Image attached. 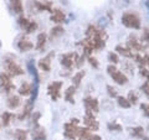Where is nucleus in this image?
Wrapping results in <instances>:
<instances>
[{
  "label": "nucleus",
  "mask_w": 149,
  "mask_h": 140,
  "mask_svg": "<svg viewBox=\"0 0 149 140\" xmlns=\"http://www.w3.org/2000/svg\"><path fill=\"white\" fill-rule=\"evenodd\" d=\"M4 66H5V69L8 71V74L9 76H13V77H16V76H21L24 74V69L20 66L19 63L15 62L14 58H4Z\"/></svg>",
  "instance_id": "f257e3e1"
},
{
  "label": "nucleus",
  "mask_w": 149,
  "mask_h": 140,
  "mask_svg": "<svg viewBox=\"0 0 149 140\" xmlns=\"http://www.w3.org/2000/svg\"><path fill=\"white\" fill-rule=\"evenodd\" d=\"M122 24L127 27H130V29H141V20L139 17L136 15V14L132 12H125L122 16Z\"/></svg>",
  "instance_id": "f03ea898"
},
{
  "label": "nucleus",
  "mask_w": 149,
  "mask_h": 140,
  "mask_svg": "<svg viewBox=\"0 0 149 140\" xmlns=\"http://www.w3.org/2000/svg\"><path fill=\"white\" fill-rule=\"evenodd\" d=\"M108 73L111 74V77L113 78V81L116 82V83H118V85H120V86H123V85H125V83H128V78H127V76H125L124 73H122L120 71H118L117 68H116L113 64H111V66H108Z\"/></svg>",
  "instance_id": "7ed1b4c3"
},
{
  "label": "nucleus",
  "mask_w": 149,
  "mask_h": 140,
  "mask_svg": "<svg viewBox=\"0 0 149 140\" xmlns=\"http://www.w3.org/2000/svg\"><path fill=\"white\" fill-rule=\"evenodd\" d=\"M0 88L4 93H10L15 89V85L11 82V78L8 73H0Z\"/></svg>",
  "instance_id": "20e7f679"
},
{
  "label": "nucleus",
  "mask_w": 149,
  "mask_h": 140,
  "mask_svg": "<svg viewBox=\"0 0 149 140\" xmlns=\"http://www.w3.org/2000/svg\"><path fill=\"white\" fill-rule=\"evenodd\" d=\"M60 61H61V64L63 67L66 68H71L74 63L77 61V55L72 52V53H65L61 56V58H60Z\"/></svg>",
  "instance_id": "39448f33"
},
{
  "label": "nucleus",
  "mask_w": 149,
  "mask_h": 140,
  "mask_svg": "<svg viewBox=\"0 0 149 140\" xmlns=\"http://www.w3.org/2000/svg\"><path fill=\"white\" fill-rule=\"evenodd\" d=\"M80 133V128H77V124L73 123H67L65 125V137L68 139H74L78 137Z\"/></svg>",
  "instance_id": "423d86ee"
},
{
  "label": "nucleus",
  "mask_w": 149,
  "mask_h": 140,
  "mask_svg": "<svg viewBox=\"0 0 149 140\" xmlns=\"http://www.w3.org/2000/svg\"><path fill=\"white\" fill-rule=\"evenodd\" d=\"M61 87H62V83L61 82H52L47 88V92L50 97L52 98L54 100H57L60 98V91H61Z\"/></svg>",
  "instance_id": "0eeeda50"
},
{
  "label": "nucleus",
  "mask_w": 149,
  "mask_h": 140,
  "mask_svg": "<svg viewBox=\"0 0 149 140\" xmlns=\"http://www.w3.org/2000/svg\"><path fill=\"white\" fill-rule=\"evenodd\" d=\"M83 103L86 105L87 112H90V113H97V112H98V102H97V99H95V98L87 97L83 99Z\"/></svg>",
  "instance_id": "6e6552de"
},
{
  "label": "nucleus",
  "mask_w": 149,
  "mask_h": 140,
  "mask_svg": "<svg viewBox=\"0 0 149 140\" xmlns=\"http://www.w3.org/2000/svg\"><path fill=\"white\" fill-rule=\"evenodd\" d=\"M31 137L34 140H46V132L42 127H40V125L36 123L31 132Z\"/></svg>",
  "instance_id": "1a4fd4ad"
},
{
  "label": "nucleus",
  "mask_w": 149,
  "mask_h": 140,
  "mask_svg": "<svg viewBox=\"0 0 149 140\" xmlns=\"http://www.w3.org/2000/svg\"><path fill=\"white\" fill-rule=\"evenodd\" d=\"M85 124L87 125V128L90 130H97L98 129V122L95 119V114L87 112V115L85 116Z\"/></svg>",
  "instance_id": "9d476101"
},
{
  "label": "nucleus",
  "mask_w": 149,
  "mask_h": 140,
  "mask_svg": "<svg viewBox=\"0 0 149 140\" xmlns=\"http://www.w3.org/2000/svg\"><path fill=\"white\" fill-rule=\"evenodd\" d=\"M32 4H34V6L37 11H51L52 12V3L51 1H47V0H45V1H34L32 0Z\"/></svg>",
  "instance_id": "9b49d317"
},
{
  "label": "nucleus",
  "mask_w": 149,
  "mask_h": 140,
  "mask_svg": "<svg viewBox=\"0 0 149 140\" xmlns=\"http://www.w3.org/2000/svg\"><path fill=\"white\" fill-rule=\"evenodd\" d=\"M52 56H54V52H51V53H49L47 56H46V57L41 58L39 61V67L42 69V71L49 72L51 69V58H52Z\"/></svg>",
  "instance_id": "f8f14e48"
},
{
  "label": "nucleus",
  "mask_w": 149,
  "mask_h": 140,
  "mask_svg": "<svg viewBox=\"0 0 149 140\" xmlns=\"http://www.w3.org/2000/svg\"><path fill=\"white\" fill-rule=\"evenodd\" d=\"M66 20V15H65V12L58 10V9H56V10L52 11V15H51V21H54L55 24H61Z\"/></svg>",
  "instance_id": "ddd939ff"
},
{
  "label": "nucleus",
  "mask_w": 149,
  "mask_h": 140,
  "mask_svg": "<svg viewBox=\"0 0 149 140\" xmlns=\"http://www.w3.org/2000/svg\"><path fill=\"white\" fill-rule=\"evenodd\" d=\"M17 47H19V50H20L21 52H26V51H30L31 49H34V45H32V42L30 40L22 37V39L17 42Z\"/></svg>",
  "instance_id": "4468645a"
},
{
  "label": "nucleus",
  "mask_w": 149,
  "mask_h": 140,
  "mask_svg": "<svg viewBox=\"0 0 149 140\" xmlns=\"http://www.w3.org/2000/svg\"><path fill=\"white\" fill-rule=\"evenodd\" d=\"M128 45H129V49L130 50H134V51H142L144 50V45L141 44V41H138L136 37H130L129 41H128Z\"/></svg>",
  "instance_id": "2eb2a0df"
},
{
  "label": "nucleus",
  "mask_w": 149,
  "mask_h": 140,
  "mask_svg": "<svg viewBox=\"0 0 149 140\" xmlns=\"http://www.w3.org/2000/svg\"><path fill=\"white\" fill-rule=\"evenodd\" d=\"M9 1H10V5H11V9H13L14 12L22 14V11H24V6H22L21 0H9Z\"/></svg>",
  "instance_id": "dca6fc26"
},
{
  "label": "nucleus",
  "mask_w": 149,
  "mask_h": 140,
  "mask_svg": "<svg viewBox=\"0 0 149 140\" xmlns=\"http://www.w3.org/2000/svg\"><path fill=\"white\" fill-rule=\"evenodd\" d=\"M32 89H34V88H32V86L30 83L25 82V83H22L20 88H19V93H20L21 96H30L32 93Z\"/></svg>",
  "instance_id": "f3484780"
},
{
  "label": "nucleus",
  "mask_w": 149,
  "mask_h": 140,
  "mask_svg": "<svg viewBox=\"0 0 149 140\" xmlns=\"http://www.w3.org/2000/svg\"><path fill=\"white\" fill-rule=\"evenodd\" d=\"M20 103H21L20 97H17V96H11V97H9V99H8V107L10 109L17 108V107L20 105Z\"/></svg>",
  "instance_id": "a211bd4d"
},
{
  "label": "nucleus",
  "mask_w": 149,
  "mask_h": 140,
  "mask_svg": "<svg viewBox=\"0 0 149 140\" xmlns=\"http://www.w3.org/2000/svg\"><path fill=\"white\" fill-rule=\"evenodd\" d=\"M116 51H118V53L124 56V57H134L132 50H130L129 47H124V46H120L119 45V46L116 47Z\"/></svg>",
  "instance_id": "6ab92c4d"
},
{
  "label": "nucleus",
  "mask_w": 149,
  "mask_h": 140,
  "mask_svg": "<svg viewBox=\"0 0 149 140\" xmlns=\"http://www.w3.org/2000/svg\"><path fill=\"white\" fill-rule=\"evenodd\" d=\"M46 35L44 34V32H41V34L37 35V41H36V45H35V47L37 50H42L45 47V45H46Z\"/></svg>",
  "instance_id": "aec40b11"
},
{
  "label": "nucleus",
  "mask_w": 149,
  "mask_h": 140,
  "mask_svg": "<svg viewBox=\"0 0 149 140\" xmlns=\"http://www.w3.org/2000/svg\"><path fill=\"white\" fill-rule=\"evenodd\" d=\"M32 103H34V102H31V100H30L29 103H27V104L25 105L24 110H22V113L17 116V118L20 119V120H24V118H26V116H29V115H30L31 110H32Z\"/></svg>",
  "instance_id": "412c9836"
},
{
  "label": "nucleus",
  "mask_w": 149,
  "mask_h": 140,
  "mask_svg": "<svg viewBox=\"0 0 149 140\" xmlns=\"http://www.w3.org/2000/svg\"><path fill=\"white\" fill-rule=\"evenodd\" d=\"M74 91H76V87L74 86H71V87H68L67 88V91L65 92V99H66L67 102H70V103H73V93H74Z\"/></svg>",
  "instance_id": "4be33fe9"
},
{
  "label": "nucleus",
  "mask_w": 149,
  "mask_h": 140,
  "mask_svg": "<svg viewBox=\"0 0 149 140\" xmlns=\"http://www.w3.org/2000/svg\"><path fill=\"white\" fill-rule=\"evenodd\" d=\"M63 32H65V30H63V27H61V26H55V27H52V29H51V32H50L51 39H54V37L56 39V37L61 36Z\"/></svg>",
  "instance_id": "5701e85b"
},
{
  "label": "nucleus",
  "mask_w": 149,
  "mask_h": 140,
  "mask_svg": "<svg viewBox=\"0 0 149 140\" xmlns=\"http://www.w3.org/2000/svg\"><path fill=\"white\" fill-rule=\"evenodd\" d=\"M14 118V115L10 113V112H4L1 114V120H3V125L4 127H8L10 124V119Z\"/></svg>",
  "instance_id": "b1692460"
},
{
  "label": "nucleus",
  "mask_w": 149,
  "mask_h": 140,
  "mask_svg": "<svg viewBox=\"0 0 149 140\" xmlns=\"http://www.w3.org/2000/svg\"><path fill=\"white\" fill-rule=\"evenodd\" d=\"M117 103L119 107H122V108H129L130 105V102L128 100V98H125V97H118L117 98Z\"/></svg>",
  "instance_id": "393cba45"
},
{
  "label": "nucleus",
  "mask_w": 149,
  "mask_h": 140,
  "mask_svg": "<svg viewBox=\"0 0 149 140\" xmlns=\"http://www.w3.org/2000/svg\"><path fill=\"white\" fill-rule=\"evenodd\" d=\"M26 138H27V130H24V129L15 130V139L16 140H26Z\"/></svg>",
  "instance_id": "a878e982"
},
{
  "label": "nucleus",
  "mask_w": 149,
  "mask_h": 140,
  "mask_svg": "<svg viewBox=\"0 0 149 140\" xmlns=\"http://www.w3.org/2000/svg\"><path fill=\"white\" fill-rule=\"evenodd\" d=\"M83 77H85V71L77 72L76 74H74V77H73V86H74V87H77V86L81 83V81H82V78H83Z\"/></svg>",
  "instance_id": "bb28decb"
},
{
  "label": "nucleus",
  "mask_w": 149,
  "mask_h": 140,
  "mask_svg": "<svg viewBox=\"0 0 149 140\" xmlns=\"http://www.w3.org/2000/svg\"><path fill=\"white\" fill-rule=\"evenodd\" d=\"M17 22H19V25H20V27L22 30H26V27L29 26V24H30V20L29 19H26L25 16H20L19 17V20H17Z\"/></svg>",
  "instance_id": "cd10ccee"
},
{
  "label": "nucleus",
  "mask_w": 149,
  "mask_h": 140,
  "mask_svg": "<svg viewBox=\"0 0 149 140\" xmlns=\"http://www.w3.org/2000/svg\"><path fill=\"white\" fill-rule=\"evenodd\" d=\"M143 133H144V130L141 127H137V128L130 129V134H132L133 137H137V138H142L143 137Z\"/></svg>",
  "instance_id": "c85d7f7f"
},
{
  "label": "nucleus",
  "mask_w": 149,
  "mask_h": 140,
  "mask_svg": "<svg viewBox=\"0 0 149 140\" xmlns=\"http://www.w3.org/2000/svg\"><path fill=\"white\" fill-rule=\"evenodd\" d=\"M37 29V24L35 21H30V24H29V26L26 27V34H31V32H34L35 30Z\"/></svg>",
  "instance_id": "c756f323"
},
{
  "label": "nucleus",
  "mask_w": 149,
  "mask_h": 140,
  "mask_svg": "<svg viewBox=\"0 0 149 140\" xmlns=\"http://www.w3.org/2000/svg\"><path fill=\"white\" fill-rule=\"evenodd\" d=\"M128 100L130 102V104H136L137 100H138V96H137L134 92H129V94H128Z\"/></svg>",
  "instance_id": "7c9ffc66"
},
{
  "label": "nucleus",
  "mask_w": 149,
  "mask_h": 140,
  "mask_svg": "<svg viewBox=\"0 0 149 140\" xmlns=\"http://www.w3.org/2000/svg\"><path fill=\"white\" fill-rule=\"evenodd\" d=\"M108 129L112 130V132H114V130H117V132H120V130H122V127H120L119 124H117V123H109V124H108Z\"/></svg>",
  "instance_id": "2f4dec72"
},
{
  "label": "nucleus",
  "mask_w": 149,
  "mask_h": 140,
  "mask_svg": "<svg viewBox=\"0 0 149 140\" xmlns=\"http://www.w3.org/2000/svg\"><path fill=\"white\" fill-rule=\"evenodd\" d=\"M107 89H108V94H109V97H112V98L117 97V89H116V88H113L112 86H107Z\"/></svg>",
  "instance_id": "473e14b6"
},
{
  "label": "nucleus",
  "mask_w": 149,
  "mask_h": 140,
  "mask_svg": "<svg viewBox=\"0 0 149 140\" xmlns=\"http://www.w3.org/2000/svg\"><path fill=\"white\" fill-rule=\"evenodd\" d=\"M108 60H109L112 63H117V62L119 61V60H118V56L116 55L114 52H111V53L108 55Z\"/></svg>",
  "instance_id": "72a5a7b5"
},
{
  "label": "nucleus",
  "mask_w": 149,
  "mask_h": 140,
  "mask_svg": "<svg viewBox=\"0 0 149 140\" xmlns=\"http://www.w3.org/2000/svg\"><path fill=\"white\" fill-rule=\"evenodd\" d=\"M141 108H142V110H143L144 115H147L148 118H149V104H148V103H143V104L141 105Z\"/></svg>",
  "instance_id": "f704fd0d"
},
{
  "label": "nucleus",
  "mask_w": 149,
  "mask_h": 140,
  "mask_svg": "<svg viewBox=\"0 0 149 140\" xmlns=\"http://www.w3.org/2000/svg\"><path fill=\"white\" fill-rule=\"evenodd\" d=\"M143 42H146L149 46V30H146L143 34Z\"/></svg>",
  "instance_id": "c9c22d12"
},
{
  "label": "nucleus",
  "mask_w": 149,
  "mask_h": 140,
  "mask_svg": "<svg viewBox=\"0 0 149 140\" xmlns=\"http://www.w3.org/2000/svg\"><path fill=\"white\" fill-rule=\"evenodd\" d=\"M142 91L146 93L147 97L149 98V83H144V85L142 86Z\"/></svg>",
  "instance_id": "e433bc0d"
},
{
  "label": "nucleus",
  "mask_w": 149,
  "mask_h": 140,
  "mask_svg": "<svg viewBox=\"0 0 149 140\" xmlns=\"http://www.w3.org/2000/svg\"><path fill=\"white\" fill-rule=\"evenodd\" d=\"M141 74H142V76H144V77H147L148 81H149V71H148V69L142 68V69H141ZM148 83H149V82H148Z\"/></svg>",
  "instance_id": "4c0bfd02"
},
{
  "label": "nucleus",
  "mask_w": 149,
  "mask_h": 140,
  "mask_svg": "<svg viewBox=\"0 0 149 140\" xmlns=\"http://www.w3.org/2000/svg\"><path fill=\"white\" fill-rule=\"evenodd\" d=\"M90 63L92 64L93 67H96V68L98 67V62H97V60H96V58H93V57H90Z\"/></svg>",
  "instance_id": "58836bf2"
},
{
  "label": "nucleus",
  "mask_w": 149,
  "mask_h": 140,
  "mask_svg": "<svg viewBox=\"0 0 149 140\" xmlns=\"http://www.w3.org/2000/svg\"><path fill=\"white\" fill-rule=\"evenodd\" d=\"M86 140H101V137H98V135H92V134H90V137H88Z\"/></svg>",
  "instance_id": "ea45409f"
},
{
  "label": "nucleus",
  "mask_w": 149,
  "mask_h": 140,
  "mask_svg": "<svg viewBox=\"0 0 149 140\" xmlns=\"http://www.w3.org/2000/svg\"><path fill=\"white\" fill-rule=\"evenodd\" d=\"M144 61H146V63H147L148 66H149V53L146 56V57H144Z\"/></svg>",
  "instance_id": "a19ab883"
},
{
  "label": "nucleus",
  "mask_w": 149,
  "mask_h": 140,
  "mask_svg": "<svg viewBox=\"0 0 149 140\" xmlns=\"http://www.w3.org/2000/svg\"><path fill=\"white\" fill-rule=\"evenodd\" d=\"M147 5H148V6H149V3H147Z\"/></svg>",
  "instance_id": "79ce46f5"
},
{
  "label": "nucleus",
  "mask_w": 149,
  "mask_h": 140,
  "mask_svg": "<svg viewBox=\"0 0 149 140\" xmlns=\"http://www.w3.org/2000/svg\"><path fill=\"white\" fill-rule=\"evenodd\" d=\"M80 140H82V139H80Z\"/></svg>",
  "instance_id": "37998d69"
}]
</instances>
